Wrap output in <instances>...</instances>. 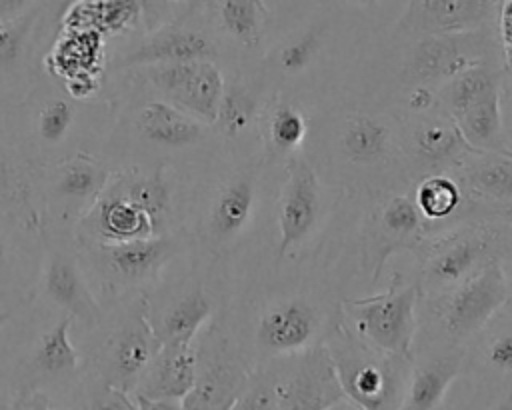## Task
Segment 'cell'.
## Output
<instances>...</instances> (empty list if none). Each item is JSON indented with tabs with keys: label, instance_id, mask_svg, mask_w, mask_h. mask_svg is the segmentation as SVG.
Listing matches in <instances>:
<instances>
[{
	"label": "cell",
	"instance_id": "29",
	"mask_svg": "<svg viewBox=\"0 0 512 410\" xmlns=\"http://www.w3.org/2000/svg\"><path fill=\"white\" fill-rule=\"evenodd\" d=\"M466 372L482 380H512V316L500 312L466 348Z\"/></svg>",
	"mask_w": 512,
	"mask_h": 410
},
{
	"label": "cell",
	"instance_id": "18",
	"mask_svg": "<svg viewBox=\"0 0 512 410\" xmlns=\"http://www.w3.org/2000/svg\"><path fill=\"white\" fill-rule=\"evenodd\" d=\"M110 176L112 172L102 162L78 152L46 168V200L60 216H72L78 222L98 200Z\"/></svg>",
	"mask_w": 512,
	"mask_h": 410
},
{
	"label": "cell",
	"instance_id": "46",
	"mask_svg": "<svg viewBox=\"0 0 512 410\" xmlns=\"http://www.w3.org/2000/svg\"><path fill=\"white\" fill-rule=\"evenodd\" d=\"M328 410H362L358 404H354L352 400H348V398H342L340 402H336L334 406H330Z\"/></svg>",
	"mask_w": 512,
	"mask_h": 410
},
{
	"label": "cell",
	"instance_id": "8",
	"mask_svg": "<svg viewBox=\"0 0 512 410\" xmlns=\"http://www.w3.org/2000/svg\"><path fill=\"white\" fill-rule=\"evenodd\" d=\"M496 30L486 28L470 34L416 36L402 56L400 80L404 86L440 88L460 72L500 60Z\"/></svg>",
	"mask_w": 512,
	"mask_h": 410
},
{
	"label": "cell",
	"instance_id": "13",
	"mask_svg": "<svg viewBox=\"0 0 512 410\" xmlns=\"http://www.w3.org/2000/svg\"><path fill=\"white\" fill-rule=\"evenodd\" d=\"M400 124L404 160L412 182L428 174L452 172L474 150L442 106L426 114L400 116Z\"/></svg>",
	"mask_w": 512,
	"mask_h": 410
},
{
	"label": "cell",
	"instance_id": "23",
	"mask_svg": "<svg viewBox=\"0 0 512 410\" xmlns=\"http://www.w3.org/2000/svg\"><path fill=\"white\" fill-rule=\"evenodd\" d=\"M218 56V44L214 38L194 26H166L126 54L122 66H158L176 62L210 60Z\"/></svg>",
	"mask_w": 512,
	"mask_h": 410
},
{
	"label": "cell",
	"instance_id": "15",
	"mask_svg": "<svg viewBox=\"0 0 512 410\" xmlns=\"http://www.w3.org/2000/svg\"><path fill=\"white\" fill-rule=\"evenodd\" d=\"M272 362L278 378V410H328L346 398L324 346Z\"/></svg>",
	"mask_w": 512,
	"mask_h": 410
},
{
	"label": "cell",
	"instance_id": "40",
	"mask_svg": "<svg viewBox=\"0 0 512 410\" xmlns=\"http://www.w3.org/2000/svg\"><path fill=\"white\" fill-rule=\"evenodd\" d=\"M86 410H136V406L130 394L112 388L96 378V382H92L88 390Z\"/></svg>",
	"mask_w": 512,
	"mask_h": 410
},
{
	"label": "cell",
	"instance_id": "10",
	"mask_svg": "<svg viewBox=\"0 0 512 410\" xmlns=\"http://www.w3.org/2000/svg\"><path fill=\"white\" fill-rule=\"evenodd\" d=\"M284 172L286 178L278 200V260L306 246L334 206L326 198L318 170L304 154L286 158Z\"/></svg>",
	"mask_w": 512,
	"mask_h": 410
},
{
	"label": "cell",
	"instance_id": "45",
	"mask_svg": "<svg viewBox=\"0 0 512 410\" xmlns=\"http://www.w3.org/2000/svg\"><path fill=\"white\" fill-rule=\"evenodd\" d=\"M502 274H504V284H506V294H508V300H506V306L502 312L512 316V256H508L502 262Z\"/></svg>",
	"mask_w": 512,
	"mask_h": 410
},
{
	"label": "cell",
	"instance_id": "22",
	"mask_svg": "<svg viewBox=\"0 0 512 410\" xmlns=\"http://www.w3.org/2000/svg\"><path fill=\"white\" fill-rule=\"evenodd\" d=\"M248 376L250 368L242 364L226 338H208L198 348V376L190 394L212 410H232Z\"/></svg>",
	"mask_w": 512,
	"mask_h": 410
},
{
	"label": "cell",
	"instance_id": "7",
	"mask_svg": "<svg viewBox=\"0 0 512 410\" xmlns=\"http://www.w3.org/2000/svg\"><path fill=\"white\" fill-rule=\"evenodd\" d=\"M340 318V304L328 306L312 292H294L268 302L254 326L260 364L324 346Z\"/></svg>",
	"mask_w": 512,
	"mask_h": 410
},
{
	"label": "cell",
	"instance_id": "9",
	"mask_svg": "<svg viewBox=\"0 0 512 410\" xmlns=\"http://www.w3.org/2000/svg\"><path fill=\"white\" fill-rule=\"evenodd\" d=\"M428 236L410 190H392L366 196L360 224V252L372 282L384 272L390 256L414 252Z\"/></svg>",
	"mask_w": 512,
	"mask_h": 410
},
{
	"label": "cell",
	"instance_id": "44",
	"mask_svg": "<svg viewBox=\"0 0 512 410\" xmlns=\"http://www.w3.org/2000/svg\"><path fill=\"white\" fill-rule=\"evenodd\" d=\"M16 184L12 182V168L8 160V148L4 144V136L0 130V194H10L14 192Z\"/></svg>",
	"mask_w": 512,
	"mask_h": 410
},
{
	"label": "cell",
	"instance_id": "14",
	"mask_svg": "<svg viewBox=\"0 0 512 410\" xmlns=\"http://www.w3.org/2000/svg\"><path fill=\"white\" fill-rule=\"evenodd\" d=\"M144 80L162 94V100L210 126L216 124L226 80L210 60L158 64L142 68Z\"/></svg>",
	"mask_w": 512,
	"mask_h": 410
},
{
	"label": "cell",
	"instance_id": "27",
	"mask_svg": "<svg viewBox=\"0 0 512 410\" xmlns=\"http://www.w3.org/2000/svg\"><path fill=\"white\" fill-rule=\"evenodd\" d=\"M134 126L146 142L172 150L194 146L206 134V124L164 100L144 102L134 116Z\"/></svg>",
	"mask_w": 512,
	"mask_h": 410
},
{
	"label": "cell",
	"instance_id": "42",
	"mask_svg": "<svg viewBox=\"0 0 512 410\" xmlns=\"http://www.w3.org/2000/svg\"><path fill=\"white\" fill-rule=\"evenodd\" d=\"M10 410H60V408L46 394L32 392V394H24L20 400H16Z\"/></svg>",
	"mask_w": 512,
	"mask_h": 410
},
{
	"label": "cell",
	"instance_id": "12",
	"mask_svg": "<svg viewBox=\"0 0 512 410\" xmlns=\"http://www.w3.org/2000/svg\"><path fill=\"white\" fill-rule=\"evenodd\" d=\"M178 246V236L170 234L152 240L82 248L90 270L104 288L112 292H140L162 274L166 264L176 256Z\"/></svg>",
	"mask_w": 512,
	"mask_h": 410
},
{
	"label": "cell",
	"instance_id": "28",
	"mask_svg": "<svg viewBox=\"0 0 512 410\" xmlns=\"http://www.w3.org/2000/svg\"><path fill=\"white\" fill-rule=\"evenodd\" d=\"M410 196L426 222L428 234H432V228L442 230L470 218L462 186L452 174H428L418 178L410 186Z\"/></svg>",
	"mask_w": 512,
	"mask_h": 410
},
{
	"label": "cell",
	"instance_id": "43",
	"mask_svg": "<svg viewBox=\"0 0 512 410\" xmlns=\"http://www.w3.org/2000/svg\"><path fill=\"white\" fill-rule=\"evenodd\" d=\"M136 410H182V400H166V398H146L140 394H130Z\"/></svg>",
	"mask_w": 512,
	"mask_h": 410
},
{
	"label": "cell",
	"instance_id": "3",
	"mask_svg": "<svg viewBox=\"0 0 512 410\" xmlns=\"http://www.w3.org/2000/svg\"><path fill=\"white\" fill-rule=\"evenodd\" d=\"M416 254L422 300L444 294L512 256V216H474L428 234Z\"/></svg>",
	"mask_w": 512,
	"mask_h": 410
},
{
	"label": "cell",
	"instance_id": "11",
	"mask_svg": "<svg viewBox=\"0 0 512 410\" xmlns=\"http://www.w3.org/2000/svg\"><path fill=\"white\" fill-rule=\"evenodd\" d=\"M158 350L160 342L150 326L146 300L138 298L134 308L106 332L96 354V378L132 394Z\"/></svg>",
	"mask_w": 512,
	"mask_h": 410
},
{
	"label": "cell",
	"instance_id": "26",
	"mask_svg": "<svg viewBox=\"0 0 512 410\" xmlns=\"http://www.w3.org/2000/svg\"><path fill=\"white\" fill-rule=\"evenodd\" d=\"M40 270L28 224L0 214V298L22 294Z\"/></svg>",
	"mask_w": 512,
	"mask_h": 410
},
{
	"label": "cell",
	"instance_id": "1",
	"mask_svg": "<svg viewBox=\"0 0 512 410\" xmlns=\"http://www.w3.org/2000/svg\"><path fill=\"white\" fill-rule=\"evenodd\" d=\"M326 160L348 190L364 196L410 190L400 116L384 104L344 110L328 128Z\"/></svg>",
	"mask_w": 512,
	"mask_h": 410
},
{
	"label": "cell",
	"instance_id": "16",
	"mask_svg": "<svg viewBox=\"0 0 512 410\" xmlns=\"http://www.w3.org/2000/svg\"><path fill=\"white\" fill-rule=\"evenodd\" d=\"M448 174L462 186L470 218L512 216V152L472 150Z\"/></svg>",
	"mask_w": 512,
	"mask_h": 410
},
{
	"label": "cell",
	"instance_id": "37",
	"mask_svg": "<svg viewBox=\"0 0 512 410\" xmlns=\"http://www.w3.org/2000/svg\"><path fill=\"white\" fill-rule=\"evenodd\" d=\"M76 122V104L64 96L46 100L34 118L36 138L44 146H58L68 136Z\"/></svg>",
	"mask_w": 512,
	"mask_h": 410
},
{
	"label": "cell",
	"instance_id": "36",
	"mask_svg": "<svg viewBox=\"0 0 512 410\" xmlns=\"http://www.w3.org/2000/svg\"><path fill=\"white\" fill-rule=\"evenodd\" d=\"M258 96L242 82H230L224 88L216 126L226 138H240L248 134L256 120H260Z\"/></svg>",
	"mask_w": 512,
	"mask_h": 410
},
{
	"label": "cell",
	"instance_id": "41",
	"mask_svg": "<svg viewBox=\"0 0 512 410\" xmlns=\"http://www.w3.org/2000/svg\"><path fill=\"white\" fill-rule=\"evenodd\" d=\"M496 40L500 48V60L504 70V80L512 82V0L498 2V16H496Z\"/></svg>",
	"mask_w": 512,
	"mask_h": 410
},
{
	"label": "cell",
	"instance_id": "48",
	"mask_svg": "<svg viewBox=\"0 0 512 410\" xmlns=\"http://www.w3.org/2000/svg\"><path fill=\"white\" fill-rule=\"evenodd\" d=\"M10 310H0V326H4L10 320Z\"/></svg>",
	"mask_w": 512,
	"mask_h": 410
},
{
	"label": "cell",
	"instance_id": "49",
	"mask_svg": "<svg viewBox=\"0 0 512 410\" xmlns=\"http://www.w3.org/2000/svg\"><path fill=\"white\" fill-rule=\"evenodd\" d=\"M506 142H508V148L512 152V120H510V128H506Z\"/></svg>",
	"mask_w": 512,
	"mask_h": 410
},
{
	"label": "cell",
	"instance_id": "25",
	"mask_svg": "<svg viewBox=\"0 0 512 410\" xmlns=\"http://www.w3.org/2000/svg\"><path fill=\"white\" fill-rule=\"evenodd\" d=\"M148 312V310H146ZM214 304L202 284H194L182 294L174 296L164 308H160L150 320V326L164 344H194V338L210 322Z\"/></svg>",
	"mask_w": 512,
	"mask_h": 410
},
{
	"label": "cell",
	"instance_id": "31",
	"mask_svg": "<svg viewBox=\"0 0 512 410\" xmlns=\"http://www.w3.org/2000/svg\"><path fill=\"white\" fill-rule=\"evenodd\" d=\"M142 2L106 0V2H76L68 8L62 24L72 30H92L102 36L122 32L138 22Z\"/></svg>",
	"mask_w": 512,
	"mask_h": 410
},
{
	"label": "cell",
	"instance_id": "21",
	"mask_svg": "<svg viewBox=\"0 0 512 410\" xmlns=\"http://www.w3.org/2000/svg\"><path fill=\"white\" fill-rule=\"evenodd\" d=\"M40 278L44 294L50 302L60 306L66 316L88 326L100 322V304L88 286L86 270L70 250L50 244Z\"/></svg>",
	"mask_w": 512,
	"mask_h": 410
},
{
	"label": "cell",
	"instance_id": "20",
	"mask_svg": "<svg viewBox=\"0 0 512 410\" xmlns=\"http://www.w3.org/2000/svg\"><path fill=\"white\" fill-rule=\"evenodd\" d=\"M256 168L236 170L222 180L212 194L204 214V236L216 250L232 244L248 226L256 210Z\"/></svg>",
	"mask_w": 512,
	"mask_h": 410
},
{
	"label": "cell",
	"instance_id": "5",
	"mask_svg": "<svg viewBox=\"0 0 512 410\" xmlns=\"http://www.w3.org/2000/svg\"><path fill=\"white\" fill-rule=\"evenodd\" d=\"M506 300L502 262L490 264L456 288L420 302V332L424 338H418V342L468 348L504 310Z\"/></svg>",
	"mask_w": 512,
	"mask_h": 410
},
{
	"label": "cell",
	"instance_id": "2",
	"mask_svg": "<svg viewBox=\"0 0 512 410\" xmlns=\"http://www.w3.org/2000/svg\"><path fill=\"white\" fill-rule=\"evenodd\" d=\"M174 188L166 164L126 168L110 176L90 210L76 222L80 246L126 244L170 236Z\"/></svg>",
	"mask_w": 512,
	"mask_h": 410
},
{
	"label": "cell",
	"instance_id": "35",
	"mask_svg": "<svg viewBox=\"0 0 512 410\" xmlns=\"http://www.w3.org/2000/svg\"><path fill=\"white\" fill-rule=\"evenodd\" d=\"M38 16L40 8L32 4L18 14L0 18V76H12L22 66Z\"/></svg>",
	"mask_w": 512,
	"mask_h": 410
},
{
	"label": "cell",
	"instance_id": "4",
	"mask_svg": "<svg viewBox=\"0 0 512 410\" xmlns=\"http://www.w3.org/2000/svg\"><path fill=\"white\" fill-rule=\"evenodd\" d=\"M324 348L348 400L362 410H402L412 358L386 354L364 344L342 326L340 318L326 336Z\"/></svg>",
	"mask_w": 512,
	"mask_h": 410
},
{
	"label": "cell",
	"instance_id": "30",
	"mask_svg": "<svg viewBox=\"0 0 512 410\" xmlns=\"http://www.w3.org/2000/svg\"><path fill=\"white\" fill-rule=\"evenodd\" d=\"M498 90H504V70L502 64L492 62L472 66L460 72L458 76L450 78L446 84L438 88V100L442 110L450 118H456L468 106Z\"/></svg>",
	"mask_w": 512,
	"mask_h": 410
},
{
	"label": "cell",
	"instance_id": "38",
	"mask_svg": "<svg viewBox=\"0 0 512 410\" xmlns=\"http://www.w3.org/2000/svg\"><path fill=\"white\" fill-rule=\"evenodd\" d=\"M232 410H278V378L272 360L250 370L248 382L236 398Z\"/></svg>",
	"mask_w": 512,
	"mask_h": 410
},
{
	"label": "cell",
	"instance_id": "33",
	"mask_svg": "<svg viewBox=\"0 0 512 410\" xmlns=\"http://www.w3.org/2000/svg\"><path fill=\"white\" fill-rule=\"evenodd\" d=\"M220 30L246 48H258L266 24V8L256 0L206 2Z\"/></svg>",
	"mask_w": 512,
	"mask_h": 410
},
{
	"label": "cell",
	"instance_id": "19",
	"mask_svg": "<svg viewBox=\"0 0 512 410\" xmlns=\"http://www.w3.org/2000/svg\"><path fill=\"white\" fill-rule=\"evenodd\" d=\"M466 370V348L418 342L402 410H436L450 384Z\"/></svg>",
	"mask_w": 512,
	"mask_h": 410
},
{
	"label": "cell",
	"instance_id": "24",
	"mask_svg": "<svg viewBox=\"0 0 512 410\" xmlns=\"http://www.w3.org/2000/svg\"><path fill=\"white\" fill-rule=\"evenodd\" d=\"M198 348L196 344H164L142 374L132 394L146 398L184 400L196 386Z\"/></svg>",
	"mask_w": 512,
	"mask_h": 410
},
{
	"label": "cell",
	"instance_id": "34",
	"mask_svg": "<svg viewBox=\"0 0 512 410\" xmlns=\"http://www.w3.org/2000/svg\"><path fill=\"white\" fill-rule=\"evenodd\" d=\"M266 144L284 156L300 154V148L308 136V118L304 112L288 100H276L262 114Z\"/></svg>",
	"mask_w": 512,
	"mask_h": 410
},
{
	"label": "cell",
	"instance_id": "39",
	"mask_svg": "<svg viewBox=\"0 0 512 410\" xmlns=\"http://www.w3.org/2000/svg\"><path fill=\"white\" fill-rule=\"evenodd\" d=\"M320 32L310 28L304 30L302 34H298L296 38L288 40L280 50H278V68L284 74H300L304 72L314 58L320 52Z\"/></svg>",
	"mask_w": 512,
	"mask_h": 410
},
{
	"label": "cell",
	"instance_id": "47",
	"mask_svg": "<svg viewBox=\"0 0 512 410\" xmlns=\"http://www.w3.org/2000/svg\"><path fill=\"white\" fill-rule=\"evenodd\" d=\"M490 410H512V396H506L504 400H500L496 406H492Z\"/></svg>",
	"mask_w": 512,
	"mask_h": 410
},
{
	"label": "cell",
	"instance_id": "17",
	"mask_svg": "<svg viewBox=\"0 0 512 410\" xmlns=\"http://www.w3.org/2000/svg\"><path fill=\"white\" fill-rule=\"evenodd\" d=\"M498 2L476 0H422L408 2L398 28L410 38L452 36L494 28Z\"/></svg>",
	"mask_w": 512,
	"mask_h": 410
},
{
	"label": "cell",
	"instance_id": "6",
	"mask_svg": "<svg viewBox=\"0 0 512 410\" xmlns=\"http://www.w3.org/2000/svg\"><path fill=\"white\" fill-rule=\"evenodd\" d=\"M420 302L416 280H406L394 270L386 290L340 302V322L352 336L380 352L414 358Z\"/></svg>",
	"mask_w": 512,
	"mask_h": 410
},
{
	"label": "cell",
	"instance_id": "32",
	"mask_svg": "<svg viewBox=\"0 0 512 410\" xmlns=\"http://www.w3.org/2000/svg\"><path fill=\"white\" fill-rule=\"evenodd\" d=\"M74 320L64 316L50 330H46L32 354V368L42 378L62 380L78 372L80 356L70 340V324Z\"/></svg>",
	"mask_w": 512,
	"mask_h": 410
}]
</instances>
